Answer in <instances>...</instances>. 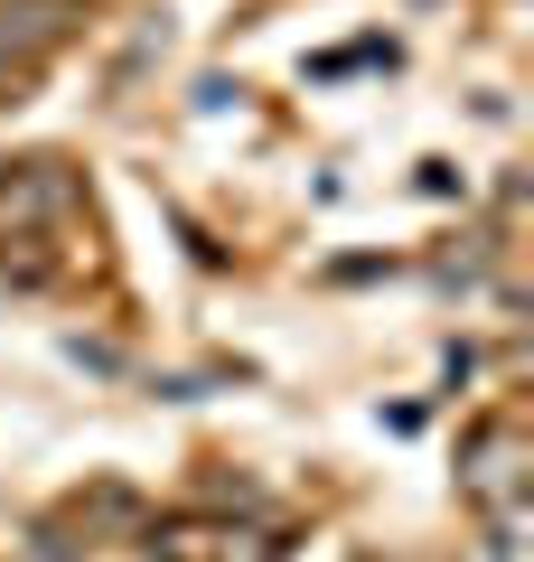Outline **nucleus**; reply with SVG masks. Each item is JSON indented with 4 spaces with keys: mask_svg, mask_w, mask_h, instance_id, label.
Returning a JSON list of instances; mask_svg holds the SVG:
<instances>
[{
    "mask_svg": "<svg viewBox=\"0 0 534 562\" xmlns=\"http://www.w3.org/2000/svg\"><path fill=\"white\" fill-rule=\"evenodd\" d=\"M103 272V235L66 160L0 169V281L10 291H76Z\"/></svg>",
    "mask_w": 534,
    "mask_h": 562,
    "instance_id": "1",
    "label": "nucleus"
},
{
    "mask_svg": "<svg viewBox=\"0 0 534 562\" xmlns=\"http://www.w3.org/2000/svg\"><path fill=\"white\" fill-rule=\"evenodd\" d=\"M459 497L488 516L497 553L525 543V497H534V441H525V413H488L459 441Z\"/></svg>",
    "mask_w": 534,
    "mask_h": 562,
    "instance_id": "2",
    "label": "nucleus"
},
{
    "mask_svg": "<svg viewBox=\"0 0 534 562\" xmlns=\"http://www.w3.org/2000/svg\"><path fill=\"white\" fill-rule=\"evenodd\" d=\"M76 29V0H0V94L29 85Z\"/></svg>",
    "mask_w": 534,
    "mask_h": 562,
    "instance_id": "3",
    "label": "nucleus"
},
{
    "mask_svg": "<svg viewBox=\"0 0 534 562\" xmlns=\"http://www.w3.org/2000/svg\"><path fill=\"white\" fill-rule=\"evenodd\" d=\"M151 553H169V562H281L291 543L272 535V525H151Z\"/></svg>",
    "mask_w": 534,
    "mask_h": 562,
    "instance_id": "4",
    "label": "nucleus"
}]
</instances>
